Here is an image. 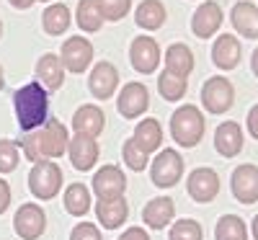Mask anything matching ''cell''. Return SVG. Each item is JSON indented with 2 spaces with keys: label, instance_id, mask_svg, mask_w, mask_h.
I'll use <instances>...</instances> for the list:
<instances>
[{
  "label": "cell",
  "instance_id": "3957f363",
  "mask_svg": "<svg viewBox=\"0 0 258 240\" xmlns=\"http://www.w3.org/2000/svg\"><path fill=\"white\" fill-rule=\"evenodd\" d=\"M204 116L194 103H186L176 108L170 116V135L181 147H197L204 137Z\"/></svg>",
  "mask_w": 258,
  "mask_h": 240
},
{
  "label": "cell",
  "instance_id": "74e56055",
  "mask_svg": "<svg viewBox=\"0 0 258 240\" xmlns=\"http://www.w3.org/2000/svg\"><path fill=\"white\" fill-rule=\"evenodd\" d=\"M248 132H250V137L258 140V103L248 111Z\"/></svg>",
  "mask_w": 258,
  "mask_h": 240
},
{
  "label": "cell",
  "instance_id": "ba28073f",
  "mask_svg": "<svg viewBox=\"0 0 258 240\" xmlns=\"http://www.w3.org/2000/svg\"><path fill=\"white\" fill-rule=\"evenodd\" d=\"M186 191L194 202H199V204H207L212 199H217V194H220V176H217V170H212V168H197V170H191V176L186 181Z\"/></svg>",
  "mask_w": 258,
  "mask_h": 240
},
{
  "label": "cell",
  "instance_id": "ee69618b",
  "mask_svg": "<svg viewBox=\"0 0 258 240\" xmlns=\"http://www.w3.org/2000/svg\"><path fill=\"white\" fill-rule=\"evenodd\" d=\"M0 34H3V24H0Z\"/></svg>",
  "mask_w": 258,
  "mask_h": 240
},
{
  "label": "cell",
  "instance_id": "2e32d148",
  "mask_svg": "<svg viewBox=\"0 0 258 240\" xmlns=\"http://www.w3.org/2000/svg\"><path fill=\"white\" fill-rule=\"evenodd\" d=\"M126 189V178L116 165H103L93 176V191L98 199H111V196H121Z\"/></svg>",
  "mask_w": 258,
  "mask_h": 240
},
{
  "label": "cell",
  "instance_id": "8d00e7d4",
  "mask_svg": "<svg viewBox=\"0 0 258 240\" xmlns=\"http://www.w3.org/2000/svg\"><path fill=\"white\" fill-rule=\"evenodd\" d=\"M8 207H11V186H8V181L0 178V214H3Z\"/></svg>",
  "mask_w": 258,
  "mask_h": 240
},
{
  "label": "cell",
  "instance_id": "d4e9b609",
  "mask_svg": "<svg viewBox=\"0 0 258 240\" xmlns=\"http://www.w3.org/2000/svg\"><path fill=\"white\" fill-rule=\"evenodd\" d=\"M135 21H137V26H142L147 31H155L165 24V6L160 0H142L137 6Z\"/></svg>",
  "mask_w": 258,
  "mask_h": 240
},
{
  "label": "cell",
  "instance_id": "d6986e66",
  "mask_svg": "<svg viewBox=\"0 0 258 240\" xmlns=\"http://www.w3.org/2000/svg\"><path fill=\"white\" fill-rule=\"evenodd\" d=\"M212 62L217 65L220 70H232L238 68L240 62V41L232 34H220L217 41L212 47Z\"/></svg>",
  "mask_w": 258,
  "mask_h": 240
},
{
  "label": "cell",
  "instance_id": "7bdbcfd3",
  "mask_svg": "<svg viewBox=\"0 0 258 240\" xmlns=\"http://www.w3.org/2000/svg\"><path fill=\"white\" fill-rule=\"evenodd\" d=\"M6 85V78H3V68H0V88Z\"/></svg>",
  "mask_w": 258,
  "mask_h": 240
},
{
  "label": "cell",
  "instance_id": "b9f144b4",
  "mask_svg": "<svg viewBox=\"0 0 258 240\" xmlns=\"http://www.w3.org/2000/svg\"><path fill=\"white\" fill-rule=\"evenodd\" d=\"M253 237L258 240V214H255V220H253Z\"/></svg>",
  "mask_w": 258,
  "mask_h": 240
},
{
  "label": "cell",
  "instance_id": "8fae6325",
  "mask_svg": "<svg viewBox=\"0 0 258 240\" xmlns=\"http://www.w3.org/2000/svg\"><path fill=\"white\" fill-rule=\"evenodd\" d=\"M129 57H132V68L137 73L150 75V73H155L158 65H160V47L153 36H137L132 41Z\"/></svg>",
  "mask_w": 258,
  "mask_h": 240
},
{
  "label": "cell",
  "instance_id": "e575fe53",
  "mask_svg": "<svg viewBox=\"0 0 258 240\" xmlns=\"http://www.w3.org/2000/svg\"><path fill=\"white\" fill-rule=\"evenodd\" d=\"M132 6V0H98V8H101V16L106 21H121Z\"/></svg>",
  "mask_w": 258,
  "mask_h": 240
},
{
  "label": "cell",
  "instance_id": "4dcf8cb0",
  "mask_svg": "<svg viewBox=\"0 0 258 240\" xmlns=\"http://www.w3.org/2000/svg\"><path fill=\"white\" fill-rule=\"evenodd\" d=\"M158 88H160V96L165 101H178L186 93V78L170 75L168 70H163L160 78H158Z\"/></svg>",
  "mask_w": 258,
  "mask_h": 240
},
{
  "label": "cell",
  "instance_id": "f1b7e54d",
  "mask_svg": "<svg viewBox=\"0 0 258 240\" xmlns=\"http://www.w3.org/2000/svg\"><path fill=\"white\" fill-rule=\"evenodd\" d=\"M214 237L217 240H248V227L238 214H225L214 227Z\"/></svg>",
  "mask_w": 258,
  "mask_h": 240
},
{
  "label": "cell",
  "instance_id": "1f68e13d",
  "mask_svg": "<svg viewBox=\"0 0 258 240\" xmlns=\"http://www.w3.org/2000/svg\"><path fill=\"white\" fill-rule=\"evenodd\" d=\"M168 240H204V230L197 220H178L170 227Z\"/></svg>",
  "mask_w": 258,
  "mask_h": 240
},
{
  "label": "cell",
  "instance_id": "d6a6232c",
  "mask_svg": "<svg viewBox=\"0 0 258 240\" xmlns=\"http://www.w3.org/2000/svg\"><path fill=\"white\" fill-rule=\"evenodd\" d=\"M121 155H124V163L132 168V170H145L147 168V152L135 142V140H126L124 147H121Z\"/></svg>",
  "mask_w": 258,
  "mask_h": 240
},
{
  "label": "cell",
  "instance_id": "83f0119b",
  "mask_svg": "<svg viewBox=\"0 0 258 240\" xmlns=\"http://www.w3.org/2000/svg\"><path fill=\"white\" fill-rule=\"evenodd\" d=\"M64 209H68L70 214H75V217L88 214V209H91V191H88V186L85 184L68 186V191H64Z\"/></svg>",
  "mask_w": 258,
  "mask_h": 240
},
{
  "label": "cell",
  "instance_id": "f35d334b",
  "mask_svg": "<svg viewBox=\"0 0 258 240\" xmlns=\"http://www.w3.org/2000/svg\"><path fill=\"white\" fill-rule=\"evenodd\" d=\"M119 240H150V235H147L142 227H129V230H126V232H124Z\"/></svg>",
  "mask_w": 258,
  "mask_h": 240
},
{
  "label": "cell",
  "instance_id": "ac0fdd59",
  "mask_svg": "<svg viewBox=\"0 0 258 240\" xmlns=\"http://www.w3.org/2000/svg\"><path fill=\"white\" fill-rule=\"evenodd\" d=\"M176 217V204L170 196H160V199H150L142 209V220L147 227L153 230H163L170 225V220Z\"/></svg>",
  "mask_w": 258,
  "mask_h": 240
},
{
  "label": "cell",
  "instance_id": "30bf717a",
  "mask_svg": "<svg viewBox=\"0 0 258 240\" xmlns=\"http://www.w3.org/2000/svg\"><path fill=\"white\" fill-rule=\"evenodd\" d=\"M232 196L240 204H253L258 202V165L243 163L232 170V181H230Z\"/></svg>",
  "mask_w": 258,
  "mask_h": 240
},
{
  "label": "cell",
  "instance_id": "f546056e",
  "mask_svg": "<svg viewBox=\"0 0 258 240\" xmlns=\"http://www.w3.org/2000/svg\"><path fill=\"white\" fill-rule=\"evenodd\" d=\"M103 24V16H101V8H98V0H80L78 3V26L83 31H98Z\"/></svg>",
  "mask_w": 258,
  "mask_h": 240
},
{
  "label": "cell",
  "instance_id": "44dd1931",
  "mask_svg": "<svg viewBox=\"0 0 258 240\" xmlns=\"http://www.w3.org/2000/svg\"><path fill=\"white\" fill-rule=\"evenodd\" d=\"M36 75L44 91H57L64 83V65L57 54H41L36 62Z\"/></svg>",
  "mask_w": 258,
  "mask_h": 240
},
{
  "label": "cell",
  "instance_id": "7a4b0ae2",
  "mask_svg": "<svg viewBox=\"0 0 258 240\" xmlns=\"http://www.w3.org/2000/svg\"><path fill=\"white\" fill-rule=\"evenodd\" d=\"M13 111L24 132H34L49 119V96L41 88V83H26L13 93Z\"/></svg>",
  "mask_w": 258,
  "mask_h": 240
},
{
  "label": "cell",
  "instance_id": "6da1fadb",
  "mask_svg": "<svg viewBox=\"0 0 258 240\" xmlns=\"http://www.w3.org/2000/svg\"><path fill=\"white\" fill-rule=\"evenodd\" d=\"M68 145H70L68 127H64L62 122H57V119H47L39 129L29 132L18 142L21 152H24L31 163L49 160V158H62L64 152H68Z\"/></svg>",
  "mask_w": 258,
  "mask_h": 240
},
{
  "label": "cell",
  "instance_id": "277c9868",
  "mask_svg": "<svg viewBox=\"0 0 258 240\" xmlns=\"http://www.w3.org/2000/svg\"><path fill=\"white\" fill-rule=\"evenodd\" d=\"M29 189L36 199H54L62 189V170L54 160H39L29 173Z\"/></svg>",
  "mask_w": 258,
  "mask_h": 240
},
{
  "label": "cell",
  "instance_id": "8992f818",
  "mask_svg": "<svg viewBox=\"0 0 258 240\" xmlns=\"http://www.w3.org/2000/svg\"><path fill=\"white\" fill-rule=\"evenodd\" d=\"M235 101V88L232 83L222 75H214L202 85V103L209 114H225Z\"/></svg>",
  "mask_w": 258,
  "mask_h": 240
},
{
  "label": "cell",
  "instance_id": "836d02e7",
  "mask_svg": "<svg viewBox=\"0 0 258 240\" xmlns=\"http://www.w3.org/2000/svg\"><path fill=\"white\" fill-rule=\"evenodd\" d=\"M21 160V147L13 140H0V173H11L16 170Z\"/></svg>",
  "mask_w": 258,
  "mask_h": 240
},
{
  "label": "cell",
  "instance_id": "ab89813d",
  "mask_svg": "<svg viewBox=\"0 0 258 240\" xmlns=\"http://www.w3.org/2000/svg\"><path fill=\"white\" fill-rule=\"evenodd\" d=\"M8 3H11L13 8H18V11H26V8H31L34 0H8Z\"/></svg>",
  "mask_w": 258,
  "mask_h": 240
},
{
  "label": "cell",
  "instance_id": "ffe728a7",
  "mask_svg": "<svg viewBox=\"0 0 258 240\" xmlns=\"http://www.w3.org/2000/svg\"><path fill=\"white\" fill-rule=\"evenodd\" d=\"M96 214H98V222H101L106 230H116L119 225H124V222H126V217H129L126 199H124V196H111V199H98Z\"/></svg>",
  "mask_w": 258,
  "mask_h": 240
},
{
  "label": "cell",
  "instance_id": "e0dca14e",
  "mask_svg": "<svg viewBox=\"0 0 258 240\" xmlns=\"http://www.w3.org/2000/svg\"><path fill=\"white\" fill-rule=\"evenodd\" d=\"M214 147L222 158H235L243 152V129L238 122H222L214 132Z\"/></svg>",
  "mask_w": 258,
  "mask_h": 240
},
{
  "label": "cell",
  "instance_id": "7c38bea8",
  "mask_svg": "<svg viewBox=\"0 0 258 240\" xmlns=\"http://www.w3.org/2000/svg\"><path fill=\"white\" fill-rule=\"evenodd\" d=\"M147 106H150V93L142 83H126L121 88L116 108L124 119H137L140 114L147 111Z\"/></svg>",
  "mask_w": 258,
  "mask_h": 240
},
{
  "label": "cell",
  "instance_id": "9a60e30c",
  "mask_svg": "<svg viewBox=\"0 0 258 240\" xmlns=\"http://www.w3.org/2000/svg\"><path fill=\"white\" fill-rule=\"evenodd\" d=\"M88 85H91V93L96 98H101V101L111 98L116 93V85H119V70L114 68L111 62H98L96 68L91 70Z\"/></svg>",
  "mask_w": 258,
  "mask_h": 240
},
{
  "label": "cell",
  "instance_id": "7402d4cb",
  "mask_svg": "<svg viewBox=\"0 0 258 240\" xmlns=\"http://www.w3.org/2000/svg\"><path fill=\"white\" fill-rule=\"evenodd\" d=\"M106 119H103V111L98 106H91V103H85L80 106L75 116H73V129H75V135H88V137H98L101 135V129H103Z\"/></svg>",
  "mask_w": 258,
  "mask_h": 240
},
{
  "label": "cell",
  "instance_id": "603a6c76",
  "mask_svg": "<svg viewBox=\"0 0 258 240\" xmlns=\"http://www.w3.org/2000/svg\"><path fill=\"white\" fill-rule=\"evenodd\" d=\"M232 26L238 29V34H243L245 39H258V6L248 3H235L232 8Z\"/></svg>",
  "mask_w": 258,
  "mask_h": 240
},
{
  "label": "cell",
  "instance_id": "4fadbf2b",
  "mask_svg": "<svg viewBox=\"0 0 258 240\" xmlns=\"http://www.w3.org/2000/svg\"><path fill=\"white\" fill-rule=\"evenodd\" d=\"M98 152L101 147L96 137H88V135H75L68 145V155L75 170H91L98 163Z\"/></svg>",
  "mask_w": 258,
  "mask_h": 240
},
{
  "label": "cell",
  "instance_id": "52a82bcc",
  "mask_svg": "<svg viewBox=\"0 0 258 240\" xmlns=\"http://www.w3.org/2000/svg\"><path fill=\"white\" fill-rule=\"evenodd\" d=\"M16 235L21 240H36L41 237V232L47 230V214L39 204H21L16 212V220H13Z\"/></svg>",
  "mask_w": 258,
  "mask_h": 240
},
{
  "label": "cell",
  "instance_id": "d590c367",
  "mask_svg": "<svg viewBox=\"0 0 258 240\" xmlns=\"http://www.w3.org/2000/svg\"><path fill=\"white\" fill-rule=\"evenodd\" d=\"M70 240H103V237H101V232L93 222H80V225L73 227Z\"/></svg>",
  "mask_w": 258,
  "mask_h": 240
},
{
  "label": "cell",
  "instance_id": "5bb4252c",
  "mask_svg": "<svg viewBox=\"0 0 258 240\" xmlns=\"http://www.w3.org/2000/svg\"><path fill=\"white\" fill-rule=\"evenodd\" d=\"M220 26H222V8L214 3V0H207V3H202L197 11H194V18H191L194 36L209 39L212 34L220 31Z\"/></svg>",
  "mask_w": 258,
  "mask_h": 240
},
{
  "label": "cell",
  "instance_id": "484cf974",
  "mask_svg": "<svg viewBox=\"0 0 258 240\" xmlns=\"http://www.w3.org/2000/svg\"><path fill=\"white\" fill-rule=\"evenodd\" d=\"M132 140L147 152V155H150V152H155L160 147V142H163V127H160V122L158 119H142L137 124V129H135Z\"/></svg>",
  "mask_w": 258,
  "mask_h": 240
},
{
  "label": "cell",
  "instance_id": "60d3db41",
  "mask_svg": "<svg viewBox=\"0 0 258 240\" xmlns=\"http://www.w3.org/2000/svg\"><path fill=\"white\" fill-rule=\"evenodd\" d=\"M250 68H253V73H255V78H258V49H255L253 57H250Z\"/></svg>",
  "mask_w": 258,
  "mask_h": 240
},
{
  "label": "cell",
  "instance_id": "4316f807",
  "mask_svg": "<svg viewBox=\"0 0 258 240\" xmlns=\"http://www.w3.org/2000/svg\"><path fill=\"white\" fill-rule=\"evenodd\" d=\"M70 8L62 6V3H54L44 11V16H41V24H44V31L49 36H59L70 29Z\"/></svg>",
  "mask_w": 258,
  "mask_h": 240
},
{
  "label": "cell",
  "instance_id": "9c48e42d",
  "mask_svg": "<svg viewBox=\"0 0 258 240\" xmlns=\"http://www.w3.org/2000/svg\"><path fill=\"white\" fill-rule=\"evenodd\" d=\"M59 59L70 73H85L88 65L93 62V44L85 36H70L62 44Z\"/></svg>",
  "mask_w": 258,
  "mask_h": 240
},
{
  "label": "cell",
  "instance_id": "cb8c5ba5",
  "mask_svg": "<svg viewBox=\"0 0 258 240\" xmlns=\"http://www.w3.org/2000/svg\"><path fill=\"white\" fill-rule=\"evenodd\" d=\"M165 70L170 75L188 78L194 70V52L186 44H170L165 49Z\"/></svg>",
  "mask_w": 258,
  "mask_h": 240
},
{
  "label": "cell",
  "instance_id": "5b68a950",
  "mask_svg": "<svg viewBox=\"0 0 258 240\" xmlns=\"http://www.w3.org/2000/svg\"><path fill=\"white\" fill-rule=\"evenodd\" d=\"M181 176H183V158L178 155V150L173 147L160 150V155L153 160V170H150L153 184L160 189H170L181 181Z\"/></svg>",
  "mask_w": 258,
  "mask_h": 240
}]
</instances>
